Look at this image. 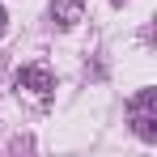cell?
Segmentation results:
<instances>
[{
    "label": "cell",
    "instance_id": "cell-4",
    "mask_svg": "<svg viewBox=\"0 0 157 157\" xmlns=\"http://www.w3.org/2000/svg\"><path fill=\"white\" fill-rule=\"evenodd\" d=\"M4 26H9V13H4V4H0V34H4Z\"/></svg>",
    "mask_w": 157,
    "mask_h": 157
},
{
    "label": "cell",
    "instance_id": "cell-1",
    "mask_svg": "<svg viewBox=\"0 0 157 157\" xmlns=\"http://www.w3.org/2000/svg\"><path fill=\"white\" fill-rule=\"evenodd\" d=\"M128 119H132V132L140 140H157V89H140L132 98L128 102Z\"/></svg>",
    "mask_w": 157,
    "mask_h": 157
},
{
    "label": "cell",
    "instance_id": "cell-2",
    "mask_svg": "<svg viewBox=\"0 0 157 157\" xmlns=\"http://www.w3.org/2000/svg\"><path fill=\"white\" fill-rule=\"evenodd\" d=\"M17 89H30L34 98H47V94L55 89L51 68H43V64H30V68H21V72H17Z\"/></svg>",
    "mask_w": 157,
    "mask_h": 157
},
{
    "label": "cell",
    "instance_id": "cell-5",
    "mask_svg": "<svg viewBox=\"0 0 157 157\" xmlns=\"http://www.w3.org/2000/svg\"><path fill=\"white\" fill-rule=\"evenodd\" d=\"M115 4H123V0H115Z\"/></svg>",
    "mask_w": 157,
    "mask_h": 157
},
{
    "label": "cell",
    "instance_id": "cell-3",
    "mask_svg": "<svg viewBox=\"0 0 157 157\" xmlns=\"http://www.w3.org/2000/svg\"><path fill=\"white\" fill-rule=\"evenodd\" d=\"M81 13H85V0H51V17H55V26H64V30L77 26Z\"/></svg>",
    "mask_w": 157,
    "mask_h": 157
}]
</instances>
